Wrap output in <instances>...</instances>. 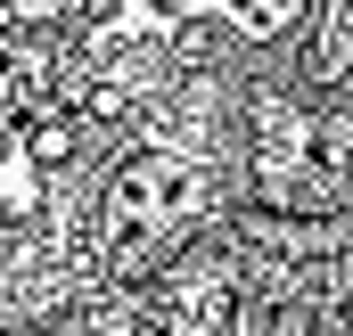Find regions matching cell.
<instances>
[{
    "mask_svg": "<svg viewBox=\"0 0 353 336\" xmlns=\"http://www.w3.org/2000/svg\"><path fill=\"white\" fill-rule=\"evenodd\" d=\"M189 213H197V172L181 165V156H140L115 180V197H107V254L115 262H140V254L165 246Z\"/></svg>",
    "mask_w": 353,
    "mask_h": 336,
    "instance_id": "1",
    "label": "cell"
},
{
    "mask_svg": "<svg viewBox=\"0 0 353 336\" xmlns=\"http://www.w3.org/2000/svg\"><path fill=\"white\" fill-rule=\"evenodd\" d=\"M230 8V25L239 33H279V25H296V8L304 0H222Z\"/></svg>",
    "mask_w": 353,
    "mask_h": 336,
    "instance_id": "2",
    "label": "cell"
}]
</instances>
